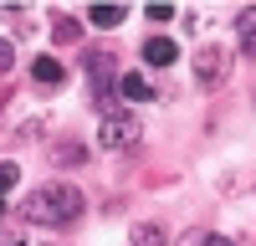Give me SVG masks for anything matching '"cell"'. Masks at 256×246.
<instances>
[{"label":"cell","instance_id":"6da1fadb","mask_svg":"<svg viewBox=\"0 0 256 246\" xmlns=\"http://www.w3.org/2000/svg\"><path fill=\"white\" fill-rule=\"evenodd\" d=\"M20 210H26V220H36V226H62V220H77V216H82V190H77V184L52 180V184H41V190H31Z\"/></svg>","mask_w":256,"mask_h":246},{"label":"cell","instance_id":"7a4b0ae2","mask_svg":"<svg viewBox=\"0 0 256 246\" xmlns=\"http://www.w3.org/2000/svg\"><path fill=\"white\" fill-rule=\"evenodd\" d=\"M138 138V118L134 113H123V108H108L102 113V128H98V144L102 149H123V144H134Z\"/></svg>","mask_w":256,"mask_h":246},{"label":"cell","instance_id":"3957f363","mask_svg":"<svg viewBox=\"0 0 256 246\" xmlns=\"http://www.w3.org/2000/svg\"><path fill=\"white\" fill-rule=\"evenodd\" d=\"M220 77H226V52L220 46H200L195 52V82L200 88H216Z\"/></svg>","mask_w":256,"mask_h":246},{"label":"cell","instance_id":"277c9868","mask_svg":"<svg viewBox=\"0 0 256 246\" xmlns=\"http://www.w3.org/2000/svg\"><path fill=\"white\" fill-rule=\"evenodd\" d=\"M88 72H92V82H98V102L113 92V56L108 52H88Z\"/></svg>","mask_w":256,"mask_h":246},{"label":"cell","instance_id":"5b68a950","mask_svg":"<svg viewBox=\"0 0 256 246\" xmlns=\"http://www.w3.org/2000/svg\"><path fill=\"white\" fill-rule=\"evenodd\" d=\"M174 56H180V46H174L169 36H148V41H144V62H154V67H169Z\"/></svg>","mask_w":256,"mask_h":246},{"label":"cell","instance_id":"8992f818","mask_svg":"<svg viewBox=\"0 0 256 246\" xmlns=\"http://www.w3.org/2000/svg\"><path fill=\"white\" fill-rule=\"evenodd\" d=\"M118 92H123L128 102H148V98H154V82H144V72H128V77L118 82Z\"/></svg>","mask_w":256,"mask_h":246},{"label":"cell","instance_id":"52a82bcc","mask_svg":"<svg viewBox=\"0 0 256 246\" xmlns=\"http://www.w3.org/2000/svg\"><path fill=\"white\" fill-rule=\"evenodd\" d=\"M123 16H128L123 6H92V10H88V20H92L98 31H113V26H123Z\"/></svg>","mask_w":256,"mask_h":246},{"label":"cell","instance_id":"ba28073f","mask_svg":"<svg viewBox=\"0 0 256 246\" xmlns=\"http://www.w3.org/2000/svg\"><path fill=\"white\" fill-rule=\"evenodd\" d=\"M31 77L46 82V88H56V82H62V62H56V56H36V62H31Z\"/></svg>","mask_w":256,"mask_h":246},{"label":"cell","instance_id":"9c48e42d","mask_svg":"<svg viewBox=\"0 0 256 246\" xmlns=\"http://www.w3.org/2000/svg\"><path fill=\"white\" fill-rule=\"evenodd\" d=\"M236 36L246 41V46H256V6H246V10L236 16Z\"/></svg>","mask_w":256,"mask_h":246},{"label":"cell","instance_id":"30bf717a","mask_svg":"<svg viewBox=\"0 0 256 246\" xmlns=\"http://www.w3.org/2000/svg\"><path fill=\"white\" fill-rule=\"evenodd\" d=\"M134 246H164V231L159 226H134Z\"/></svg>","mask_w":256,"mask_h":246},{"label":"cell","instance_id":"8fae6325","mask_svg":"<svg viewBox=\"0 0 256 246\" xmlns=\"http://www.w3.org/2000/svg\"><path fill=\"white\" fill-rule=\"evenodd\" d=\"M180 246H236V241H226V236H210V231H195L190 241H180Z\"/></svg>","mask_w":256,"mask_h":246},{"label":"cell","instance_id":"7c38bea8","mask_svg":"<svg viewBox=\"0 0 256 246\" xmlns=\"http://www.w3.org/2000/svg\"><path fill=\"white\" fill-rule=\"evenodd\" d=\"M52 31H56V41H77L82 26H77V20H67V16H56V26H52Z\"/></svg>","mask_w":256,"mask_h":246},{"label":"cell","instance_id":"4fadbf2b","mask_svg":"<svg viewBox=\"0 0 256 246\" xmlns=\"http://www.w3.org/2000/svg\"><path fill=\"white\" fill-rule=\"evenodd\" d=\"M16 180H20V170H16V164H0V195H6Z\"/></svg>","mask_w":256,"mask_h":246},{"label":"cell","instance_id":"5bb4252c","mask_svg":"<svg viewBox=\"0 0 256 246\" xmlns=\"http://www.w3.org/2000/svg\"><path fill=\"white\" fill-rule=\"evenodd\" d=\"M16 67V46H10V41H0V72H10Z\"/></svg>","mask_w":256,"mask_h":246},{"label":"cell","instance_id":"9a60e30c","mask_svg":"<svg viewBox=\"0 0 256 246\" xmlns=\"http://www.w3.org/2000/svg\"><path fill=\"white\" fill-rule=\"evenodd\" d=\"M10 246H26V241H10Z\"/></svg>","mask_w":256,"mask_h":246}]
</instances>
